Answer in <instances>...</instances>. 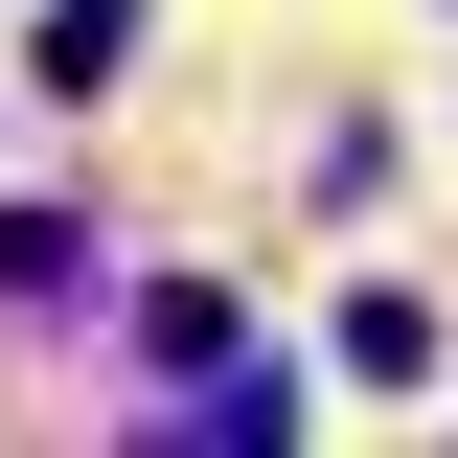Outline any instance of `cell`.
I'll use <instances>...</instances> for the list:
<instances>
[{"label":"cell","instance_id":"1","mask_svg":"<svg viewBox=\"0 0 458 458\" xmlns=\"http://www.w3.org/2000/svg\"><path fill=\"white\" fill-rule=\"evenodd\" d=\"M0 298L69 321V298H92V229H69V207H0Z\"/></svg>","mask_w":458,"mask_h":458},{"label":"cell","instance_id":"2","mask_svg":"<svg viewBox=\"0 0 458 458\" xmlns=\"http://www.w3.org/2000/svg\"><path fill=\"white\" fill-rule=\"evenodd\" d=\"M344 367H367V390H436V298H412V276L344 298Z\"/></svg>","mask_w":458,"mask_h":458}]
</instances>
